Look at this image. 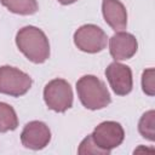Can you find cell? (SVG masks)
<instances>
[{
  "instance_id": "6",
  "label": "cell",
  "mask_w": 155,
  "mask_h": 155,
  "mask_svg": "<svg viewBox=\"0 0 155 155\" xmlns=\"http://www.w3.org/2000/svg\"><path fill=\"white\" fill-rule=\"evenodd\" d=\"M91 137L98 148L110 154L111 149L117 148L124 142L125 131L116 121H103L94 127Z\"/></svg>"
},
{
  "instance_id": "13",
  "label": "cell",
  "mask_w": 155,
  "mask_h": 155,
  "mask_svg": "<svg viewBox=\"0 0 155 155\" xmlns=\"http://www.w3.org/2000/svg\"><path fill=\"white\" fill-rule=\"evenodd\" d=\"M138 131L142 137L154 142L155 140V111L149 110L144 113L138 122Z\"/></svg>"
},
{
  "instance_id": "11",
  "label": "cell",
  "mask_w": 155,
  "mask_h": 155,
  "mask_svg": "<svg viewBox=\"0 0 155 155\" xmlns=\"http://www.w3.org/2000/svg\"><path fill=\"white\" fill-rule=\"evenodd\" d=\"M0 2L8 11L23 16L34 15L39 10L36 0H0Z\"/></svg>"
},
{
  "instance_id": "10",
  "label": "cell",
  "mask_w": 155,
  "mask_h": 155,
  "mask_svg": "<svg viewBox=\"0 0 155 155\" xmlns=\"http://www.w3.org/2000/svg\"><path fill=\"white\" fill-rule=\"evenodd\" d=\"M102 13L104 21L115 31H122L127 27V11L120 0H103Z\"/></svg>"
},
{
  "instance_id": "7",
  "label": "cell",
  "mask_w": 155,
  "mask_h": 155,
  "mask_svg": "<svg viewBox=\"0 0 155 155\" xmlns=\"http://www.w3.org/2000/svg\"><path fill=\"white\" fill-rule=\"evenodd\" d=\"M105 76L115 94L126 96L132 91L133 79L132 70L128 65H125L115 61L110 63L105 69Z\"/></svg>"
},
{
  "instance_id": "5",
  "label": "cell",
  "mask_w": 155,
  "mask_h": 155,
  "mask_svg": "<svg viewBox=\"0 0 155 155\" xmlns=\"http://www.w3.org/2000/svg\"><path fill=\"white\" fill-rule=\"evenodd\" d=\"M107 42V34L96 24H84L74 33V44L82 52H101L105 48Z\"/></svg>"
},
{
  "instance_id": "9",
  "label": "cell",
  "mask_w": 155,
  "mask_h": 155,
  "mask_svg": "<svg viewBox=\"0 0 155 155\" xmlns=\"http://www.w3.org/2000/svg\"><path fill=\"white\" fill-rule=\"evenodd\" d=\"M138 50V42L134 35L127 31H116L109 39V51L115 61H126L132 58Z\"/></svg>"
},
{
  "instance_id": "14",
  "label": "cell",
  "mask_w": 155,
  "mask_h": 155,
  "mask_svg": "<svg viewBox=\"0 0 155 155\" xmlns=\"http://www.w3.org/2000/svg\"><path fill=\"white\" fill-rule=\"evenodd\" d=\"M78 154H80V155H90V154H92V155H109L108 151L102 150L101 148H98L94 144L91 134H88L87 137H85L82 139V142L79 145Z\"/></svg>"
},
{
  "instance_id": "16",
  "label": "cell",
  "mask_w": 155,
  "mask_h": 155,
  "mask_svg": "<svg viewBox=\"0 0 155 155\" xmlns=\"http://www.w3.org/2000/svg\"><path fill=\"white\" fill-rule=\"evenodd\" d=\"M76 1L78 0H58V2H61L62 5H70V4H74Z\"/></svg>"
},
{
  "instance_id": "12",
  "label": "cell",
  "mask_w": 155,
  "mask_h": 155,
  "mask_svg": "<svg viewBox=\"0 0 155 155\" xmlns=\"http://www.w3.org/2000/svg\"><path fill=\"white\" fill-rule=\"evenodd\" d=\"M18 126V117L15 109L5 103L0 102V132L13 131Z\"/></svg>"
},
{
  "instance_id": "8",
  "label": "cell",
  "mask_w": 155,
  "mask_h": 155,
  "mask_svg": "<svg viewBox=\"0 0 155 155\" xmlns=\"http://www.w3.org/2000/svg\"><path fill=\"white\" fill-rule=\"evenodd\" d=\"M50 140L51 131L48 126L42 121L34 120L28 122L21 133L22 145L31 150H41L46 148Z\"/></svg>"
},
{
  "instance_id": "4",
  "label": "cell",
  "mask_w": 155,
  "mask_h": 155,
  "mask_svg": "<svg viewBox=\"0 0 155 155\" xmlns=\"http://www.w3.org/2000/svg\"><path fill=\"white\" fill-rule=\"evenodd\" d=\"M31 84V78L18 68L11 65L0 67V93L21 97L29 91Z\"/></svg>"
},
{
  "instance_id": "2",
  "label": "cell",
  "mask_w": 155,
  "mask_h": 155,
  "mask_svg": "<svg viewBox=\"0 0 155 155\" xmlns=\"http://www.w3.org/2000/svg\"><path fill=\"white\" fill-rule=\"evenodd\" d=\"M76 92L81 104L90 110L108 107L111 102L105 84L94 75H84L76 81Z\"/></svg>"
},
{
  "instance_id": "15",
  "label": "cell",
  "mask_w": 155,
  "mask_h": 155,
  "mask_svg": "<svg viewBox=\"0 0 155 155\" xmlns=\"http://www.w3.org/2000/svg\"><path fill=\"white\" fill-rule=\"evenodd\" d=\"M154 74H155L154 68H149V69H145L142 75V87H143L144 93L148 96H154L155 93Z\"/></svg>"
},
{
  "instance_id": "1",
  "label": "cell",
  "mask_w": 155,
  "mask_h": 155,
  "mask_svg": "<svg viewBox=\"0 0 155 155\" xmlns=\"http://www.w3.org/2000/svg\"><path fill=\"white\" fill-rule=\"evenodd\" d=\"M18 50L33 63L40 64L50 57V42L46 34L34 25L21 28L16 35Z\"/></svg>"
},
{
  "instance_id": "3",
  "label": "cell",
  "mask_w": 155,
  "mask_h": 155,
  "mask_svg": "<svg viewBox=\"0 0 155 155\" xmlns=\"http://www.w3.org/2000/svg\"><path fill=\"white\" fill-rule=\"evenodd\" d=\"M73 90L64 79H53L44 88V101L48 109L64 113L73 105Z\"/></svg>"
}]
</instances>
